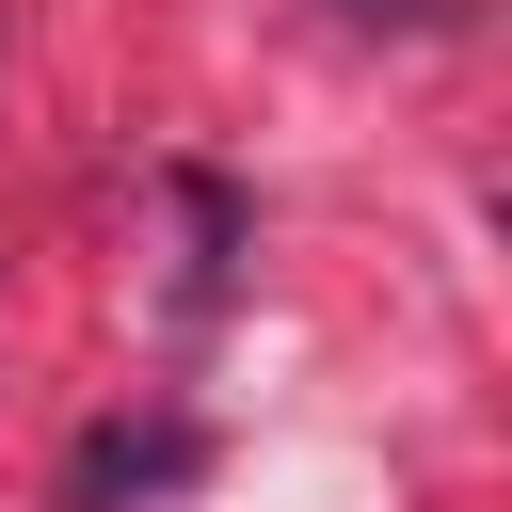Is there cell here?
<instances>
[{
	"label": "cell",
	"instance_id": "1",
	"mask_svg": "<svg viewBox=\"0 0 512 512\" xmlns=\"http://www.w3.org/2000/svg\"><path fill=\"white\" fill-rule=\"evenodd\" d=\"M160 480H192V432H176V416H144V432L112 416V432H80V464H64V496H80V512H112V496H160Z\"/></svg>",
	"mask_w": 512,
	"mask_h": 512
},
{
	"label": "cell",
	"instance_id": "2",
	"mask_svg": "<svg viewBox=\"0 0 512 512\" xmlns=\"http://www.w3.org/2000/svg\"><path fill=\"white\" fill-rule=\"evenodd\" d=\"M400 16H464V0H400Z\"/></svg>",
	"mask_w": 512,
	"mask_h": 512
}]
</instances>
